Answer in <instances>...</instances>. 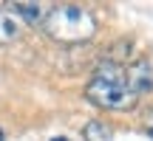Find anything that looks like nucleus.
<instances>
[{"instance_id":"nucleus-3","label":"nucleus","mask_w":153,"mask_h":141,"mask_svg":"<svg viewBox=\"0 0 153 141\" xmlns=\"http://www.w3.org/2000/svg\"><path fill=\"white\" fill-rule=\"evenodd\" d=\"M125 85L133 96H145V93L153 90V65L150 59H136L133 65L125 68Z\"/></svg>"},{"instance_id":"nucleus-1","label":"nucleus","mask_w":153,"mask_h":141,"mask_svg":"<svg viewBox=\"0 0 153 141\" xmlns=\"http://www.w3.org/2000/svg\"><path fill=\"white\" fill-rule=\"evenodd\" d=\"M85 99L102 110H131L136 104V96L125 85V68L116 59H105L97 65L85 87Z\"/></svg>"},{"instance_id":"nucleus-6","label":"nucleus","mask_w":153,"mask_h":141,"mask_svg":"<svg viewBox=\"0 0 153 141\" xmlns=\"http://www.w3.org/2000/svg\"><path fill=\"white\" fill-rule=\"evenodd\" d=\"M82 136H85V141H111L114 127L105 124V121H99V119H94V121H88V124H85Z\"/></svg>"},{"instance_id":"nucleus-2","label":"nucleus","mask_w":153,"mask_h":141,"mask_svg":"<svg viewBox=\"0 0 153 141\" xmlns=\"http://www.w3.org/2000/svg\"><path fill=\"white\" fill-rule=\"evenodd\" d=\"M40 26H43V31L60 45H79V43H88V40L97 34V20H94V14L88 9H82V6H74V3L48 9Z\"/></svg>"},{"instance_id":"nucleus-7","label":"nucleus","mask_w":153,"mask_h":141,"mask_svg":"<svg viewBox=\"0 0 153 141\" xmlns=\"http://www.w3.org/2000/svg\"><path fill=\"white\" fill-rule=\"evenodd\" d=\"M145 133H148V136L153 138V110L148 113V127H145Z\"/></svg>"},{"instance_id":"nucleus-8","label":"nucleus","mask_w":153,"mask_h":141,"mask_svg":"<svg viewBox=\"0 0 153 141\" xmlns=\"http://www.w3.org/2000/svg\"><path fill=\"white\" fill-rule=\"evenodd\" d=\"M51 141H68V138H62V136H60V138H51Z\"/></svg>"},{"instance_id":"nucleus-4","label":"nucleus","mask_w":153,"mask_h":141,"mask_svg":"<svg viewBox=\"0 0 153 141\" xmlns=\"http://www.w3.org/2000/svg\"><path fill=\"white\" fill-rule=\"evenodd\" d=\"M20 28H23V20L14 14L11 9L0 6V45H9L20 37Z\"/></svg>"},{"instance_id":"nucleus-5","label":"nucleus","mask_w":153,"mask_h":141,"mask_svg":"<svg viewBox=\"0 0 153 141\" xmlns=\"http://www.w3.org/2000/svg\"><path fill=\"white\" fill-rule=\"evenodd\" d=\"M11 11H14L23 23H28V26H37L45 17V9L40 3H26V0H23V3H11Z\"/></svg>"},{"instance_id":"nucleus-9","label":"nucleus","mask_w":153,"mask_h":141,"mask_svg":"<svg viewBox=\"0 0 153 141\" xmlns=\"http://www.w3.org/2000/svg\"><path fill=\"white\" fill-rule=\"evenodd\" d=\"M0 141H3V127H0Z\"/></svg>"}]
</instances>
